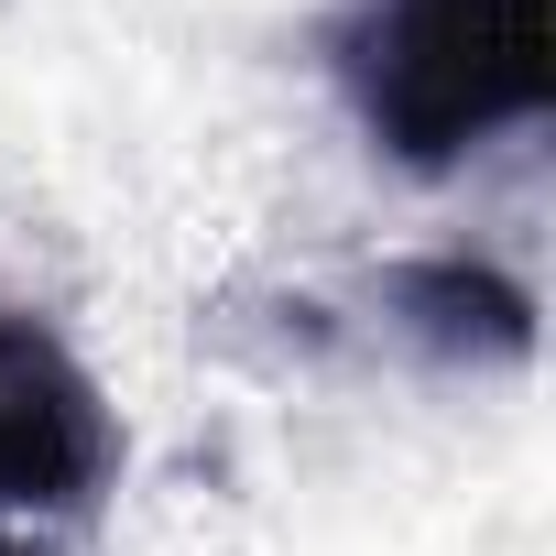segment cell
I'll return each instance as SVG.
<instances>
[{
    "label": "cell",
    "mask_w": 556,
    "mask_h": 556,
    "mask_svg": "<svg viewBox=\"0 0 556 556\" xmlns=\"http://www.w3.org/2000/svg\"><path fill=\"white\" fill-rule=\"evenodd\" d=\"M328 88L350 131L404 175H458L491 142H523L556 88V12L545 0H339Z\"/></svg>",
    "instance_id": "6da1fadb"
},
{
    "label": "cell",
    "mask_w": 556,
    "mask_h": 556,
    "mask_svg": "<svg viewBox=\"0 0 556 556\" xmlns=\"http://www.w3.org/2000/svg\"><path fill=\"white\" fill-rule=\"evenodd\" d=\"M121 491V404L77 361V339L0 295V523L12 534H77Z\"/></svg>",
    "instance_id": "7a4b0ae2"
},
{
    "label": "cell",
    "mask_w": 556,
    "mask_h": 556,
    "mask_svg": "<svg viewBox=\"0 0 556 556\" xmlns=\"http://www.w3.org/2000/svg\"><path fill=\"white\" fill-rule=\"evenodd\" d=\"M0 556H55V534H12L0 523Z\"/></svg>",
    "instance_id": "277c9868"
},
{
    "label": "cell",
    "mask_w": 556,
    "mask_h": 556,
    "mask_svg": "<svg viewBox=\"0 0 556 556\" xmlns=\"http://www.w3.org/2000/svg\"><path fill=\"white\" fill-rule=\"evenodd\" d=\"M382 317L415 350H437V361H523V339H534V295L513 285V273L469 262V251L393 262L382 273Z\"/></svg>",
    "instance_id": "3957f363"
}]
</instances>
